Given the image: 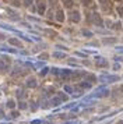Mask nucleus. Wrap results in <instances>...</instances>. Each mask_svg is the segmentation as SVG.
I'll use <instances>...</instances> for the list:
<instances>
[{
    "label": "nucleus",
    "instance_id": "nucleus-7",
    "mask_svg": "<svg viewBox=\"0 0 123 124\" xmlns=\"http://www.w3.org/2000/svg\"><path fill=\"white\" fill-rule=\"evenodd\" d=\"M10 43H11V45H16V46H21L20 41H17V39H10Z\"/></svg>",
    "mask_w": 123,
    "mask_h": 124
},
{
    "label": "nucleus",
    "instance_id": "nucleus-12",
    "mask_svg": "<svg viewBox=\"0 0 123 124\" xmlns=\"http://www.w3.org/2000/svg\"><path fill=\"white\" fill-rule=\"evenodd\" d=\"M3 38H4V36H1V35H0V39H3Z\"/></svg>",
    "mask_w": 123,
    "mask_h": 124
},
{
    "label": "nucleus",
    "instance_id": "nucleus-10",
    "mask_svg": "<svg viewBox=\"0 0 123 124\" xmlns=\"http://www.w3.org/2000/svg\"><path fill=\"white\" fill-rule=\"evenodd\" d=\"M82 3L87 6V4H90V3H91V0H82Z\"/></svg>",
    "mask_w": 123,
    "mask_h": 124
},
{
    "label": "nucleus",
    "instance_id": "nucleus-1",
    "mask_svg": "<svg viewBox=\"0 0 123 124\" xmlns=\"http://www.w3.org/2000/svg\"><path fill=\"white\" fill-rule=\"evenodd\" d=\"M101 1V6L104 10H109L111 8V0H99Z\"/></svg>",
    "mask_w": 123,
    "mask_h": 124
},
{
    "label": "nucleus",
    "instance_id": "nucleus-8",
    "mask_svg": "<svg viewBox=\"0 0 123 124\" xmlns=\"http://www.w3.org/2000/svg\"><path fill=\"white\" fill-rule=\"evenodd\" d=\"M27 85H28V86H29V88H34V86H35V85H36V82H35V80H29V82L27 84Z\"/></svg>",
    "mask_w": 123,
    "mask_h": 124
},
{
    "label": "nucleus",
    "instance_id": "nucleus-5",
    "mask_svg": "<svg viewBox=\"0 0 123 124\" xmlns=\"http://www.w3.org/2000/svg\"><path fill=\"white\" fill-rule=\"evenodd\" d=\"M63 4H64L66 7H71V6H73V0H63Z\"/></svg>",
    "mask_w": 123,
    "mask_h": 124
},
{
    "label": "nucleus",
    "instance_id": "nucleus-4",
    "mask_svg": "<svg viewBox=\"0 0 123 124\" xmlns=\"http://www.w3.org/2000/svg\"><path fill=\"white\" fill-rule=\"evenodd\" d=\"M56 20H58V21H60V22H62L63 20H64V16H63V11H60V10H59L58 13H56Z\"/></svg>",
    "mask_w": 123,
    "mask_h": 124
},
{
    "label": "nucleus",
    "instance_id": "nucleus-13",
    "mask_svg": "<svg viewBox=\"0 0 123 124\" xmlns=\"http://www.w3.org/2000/svg\"><path fill=\"white\" fill-rule=\"evenodd\" d=\"M122 89H123V86H122Z\"/></svg>",
    "mask_w": 123,
    "mask_h": 124
},
{
    "label": "nucleus",
    "instance_id": "nucleus-6",
    "mask_svg": "<svg viewBox=\"0 0 123 124\" xmlns=\"http://www.w3.org/2000/svg\"><path fill=\"white\" fill-rule=\"evenodd\" d=\"M94 20H95V22H97L98 25H101V24H102V21H101V18H99V16H98V14H94Z\"/></svg>",
    "mask_w": 123,
    "mask_h": 124
},
{
    "label": "nucleus",
    "instance_id": "nucleus-9",
    "mask_svg": "<svg viewBox=\"0 0 123 124\" xmlns=\"http://www.w3.org/2000/svg\"><path fill=\"white\" fill-rule=\"evenodd\" d=\"M117 13H119L120 16H123V7H119V8H117Z\"/></svg>",
    "mask_w": 123,
    "mask_h": 124
},
{
    "label": "nucleus",
    "instance_id": "nucleus-2",
    "mask_svg": "<svg viewBox=\"0 0 123 124\" xmlns=\"http://www.w3.org/2000/svg\"><path fill=\"white\" fill-rule=\"evenodd\" d=\"M71 21H74V22H78L80 21V13L78 11H73L71 13Z\"/></svg>",
    "mask_w": 123,
    "mask_h": 124
},
{
    "label": "nucleus",
    "instance_id": "nucleus-3",
    "mask_svg": "<svg viewBox=\"0 0 123 124\" xmlns=\"http://www.w3.org/2000/svg\"><path fill=\"white\" fill-rule=\"evenodd\" d=\"M45 7H46L45 3H39V6H38V13H39V14H43V13H45Z\"/></svg>",
    "mask_w": 123,
    "mask_h": 124
},
{
    "label": "nucleus",
    "instance_id": "nucleus-11",
    "mask_svg": "<svg viewBox=\"0 0 123 124\" xmlns=\"http://www.w3.org/2000/svg\"><path fill=\"white\" fill-rule=\"evenodd\" d=\"M27 4H31V0H27Z\"/></svg>",
    "mask_w": 123,
    "mask_h": 124
}]
</instances>
